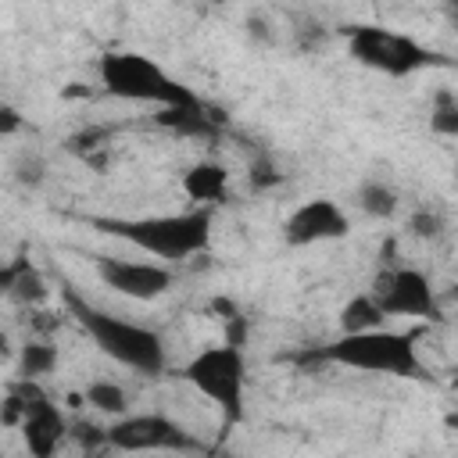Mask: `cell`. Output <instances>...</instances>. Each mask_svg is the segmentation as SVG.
<instances>
[{"mask_svg":"<svg viewBox=\"0 0 458 458\" xmlns=\"http://www.w3.org/2000/svg\"><path fill=\"white\" fill-rule=\"evenodd\" d=\"M93 229L118 236L154 258L165 261H186L211 243V208L197 204L190 211L175 215H143V218H89Z\"/></svg>","mask_w":458,"mask_h":458,"instance_id":"1","label":"cell"},{"mask_svg":"<svg viewBox=\"0 0 458 458\" xmlns=\"http://www.w3.org/2000/svg\"><path fill=\"white\" fill-rule=\"evenodd\" d=\"M64 301L75 315V322L82 326V333L114 361L143 372V376H157L165 369V344L150 326L118 318L111 311H100L93 304H86L75 290H64Z\"/></svg>","mask_w":458,"mask_h":458,"instance_id":"2","label":"cell"},{"mask_svg":"<svg viewBox=\"0 0 458 458\" xmlns=\"http://www.w3.org/2000/svg\"><path fill=\"white\" fill-rule=\"evenodd\" d=\"M315 361H333V365L379 372V376H422L415 333H390L379 326L361 333H344L333 344H322L315 351Z\"/></svg>","mask_w":458,"mask_h":458,"instance_id":"3","label":"cell"},{"mask_svg":"<svg viewBox=\"0 0 458 458\" xmlns=\"http://www.w3.org/2000/svg\"><path fill=\"white\" fill-rule=\"evenodd\" d=\"M100 86L118 97V100H136V104H193L200 100L193 89H186L179 79H172L154 57L132 54V50H111L97 64Z\"/></svg>","mask_w":458,"mask_h":458,"instance_id":"4","label":"cell"},{"mask_svg":"<svg viewBox=\"0 0 458 458\" xmlns=\"http://www.w3.org/2000/svg\"><path fill=\"white\" fill-rule=\"evenodd\" d=\"M182 379L190 386H197L229 426H236L243 419V386H247V361H243V347L233 344H218V347H204L200 354H193L182 369Z\"/></svg>","mask_w":458,"mask_h":458,"instance_id":"5","label":"cell"},{"mask_svg":"<svg viewBox=\"0 0 458 458\" xmlns=\"http://www.w3.org/2000/svg\"><path fill=\"white\" fill-rule=\"evenodd\" d=\"M347 50L358 64L383 72V75H411L426 64H433L437 54H429L422 43H415L404 32H390L383 25H351L347 29Z\"/></svg>","mask_w":458,"mask_h":458,"instance_id":"6","label":"cell"},{"mask_svg":"<svg viewBox=\"0 0 458 458\" xmlns=\"http://www.w3.org/2000/svg\"><path fill=\"white\" fill-rule=\"evenodd\" d=\"M107 444L118 451H193L197 440L168 415H125L107 429Z\"/></svg>","mask_w":458,"mask_h":458,"instance_id":"7","label":"cell"},{"mask_svg":"<svg viewBox=\"0 0 458 458\" xmlns=\"http://www.w3.org/2000/svg\"><path fill=\"white\" fill-rule=\"evenodd\" d=\"M376 301L386 315H408V318H440V301L419 268H390L376 283Z\"/></svg>","mask_w":458,"mask_h":458,"instance_id":"8","label":"cell"},{"mask_svg":"<svg viewBox=\"0 0 458 458\" xmlns=\"http://www.w3.org/2000/svg\"><path fill=\"white\" fill-rule=\"evenodd\" d=\"M21 401H25V419H21V437H25V447H29V454L32 458H50L54 454V447L61 444V437H64V415H61V408L32 383V379H25L21 376V383L18 386H11Z\"/></svg>","mask_w":458,"mask_h":458,"instance_id":"9","label":"cell"},{"mask_svg":"<svg viewBox=\"0 0 458 458\" xmlns=\"http://www.w3.org/2000/svg\"><path fill=\"white\" fill-rule=\"evenodd\" d=\"M97 276L104 286L132 301H154L172 286V268L157 261H125V258H107V254L97 258Z\"/></svg>","mask_w":458,"mask_h":458,"instance_id":"10","label":"cell"},{"mask_svg":"<svg viewBox=\"0 0 458 458\" xmlns=\"http://www.w3.org/2000/svg\"><path fill=\"white\" fill-rule=\"evenodd\" d=\"M351 233V222L347 215L326 200V197H315V200H304L301 208L290 211V218L283 222V240L290 247H308V243H322V240H340Z\"/></svg>","mask_w":458,"mask_h":458,"instance_id":"11","label":"cell"},{"mask_svg":"<svg viewBox=\"0 0 458 458\" xmlns=\"http://www.w3.org/2000/svg\"><path fill=\"white\" fill-rule=\"evenodd\" d=\"M154 122L175 136H193V140H215L218 129H222V114L208 111L204 100H193V104H165L157 107Z\"/></svg>","mask_w":458,"mask_h":458,"instance_id":"12","label":"cell"},{"mask_svg":"<svg viewBox=\"0 0 458 458\" xmlns=\"http://www.w3.org/2000/svg\"><path fill=\"white\" fill-rule=\"evenodd\" d=\"M0 290L7 297H14L18 304H39L47 297V283L32 268L29 258H18V261H11V265L0 268Z\"/></svg>","mask_w":458,"mask_h":458,"instance_id":"13","label":"cell"},{"mask_svg":"<svg viewBox=\"0 0 458 458\" xmlns=\"http://www.w3.org/2000/svg\"><path fill=\"white\" fill-rule=\"evenodd\" d=\"M225 186H229V172L218 161H200V165L186 168V175H182V193L190 200H197V204L222 200L225 197Z\"/></svg>","mask_w":458,"mask_h":458,"instance_id":"14","label":"cell"},{"mask_svg":"<svg viewBox=\"0 0 458 458\" xmlns=\"http://www.w3.org/2000/svg\"><path fill=\"white\" fill-rule=\"evenodd\" d=\"M383 318H386V311L379 308L376 293H372V297H369V293H358V297H351V301L344 304V311H340V329H344V333H361V329H376Z\"/></svg>","mask_w":458,"mask_h":458,"instance_id":"15","label":"cell"},{"mask_svg":"<svg viewBox=\"0 0 458 458\" xmlns=\"http://www.w3.org/2000/svg\"><path fill=\"white\" fill-rule=\"evenodd\" d=\"M358 204H361V211L372 215V218H390V215L397 211V193H394L386 182L369 179V182H361V190H358Z\"/></svg>","mask_w":458,"mask_h":458,"instance_id":"16","label":"cell"},{"mask_svg":"<svg viewBox=\"0 0 458 458\" xmlns=\"http://www.w3.org/2000/svg\"><path fill=\"white\" fill-rule=\"evenodd\" d=\"M429 129H433L437 136H451V140H458V97H454L451 89H437V93H433Z\"/></svg>","mask_w":458,"mask_h":458,"instance_id":"17","label":"cell"},{"mask_svg":"<svg viewBox=\"0 0 458 458\" xmlns=\"http://www.w3.org/2000/svg\"><path fill=\"white\" fill-rule=\"evenodd\" d=\"M57 365V347L54 344H25L18 354V372L25 379H39L47 372H54Z\"/></svg>","mask_w":458,"mask_h":458,"instance_id":"18","label":"cell"},{"mask_svg":"<svg viewBox=\"0 0 458 458\" xmlns=\"http://www.w3.org/2000/svg\"><path fill=\"white\" fill-rule=\"evenodd\" d=\"M82 401L93 404V408L104 411V415H122L125 404H129L125 390H122L118 383H111V379H97V383H89L86 394H82Z\"/></svg>","mask_w":458,"mask_h":458,"instance_id":"19","label":"cell"},{"mask_svg":"<svg viewBox=\"0 0 458 458\" xmlns=\"http://www.w3.org/2000/svg\"><path fill=\"white\" fill-rule=\"evenodd\" d=\"M107 136H111V129H97V125H93V129H82V132L68 136V143H64V147H68L72 154H79V157H89L97 147H104V140H107Z\"/></svg>","mask_w":458,"mask_h":458,"instance_id":"20","label":"cell"},{"mask_svg":"<svg viewBox=\"0 0 458 458\" xmlns=\"http://www.w3.org/2000/svg\"><path fill=\"white\" fill-rule=\"evenodd\" d=\"M408 229L419 236V240H437L440 233H444V218L437 215V211H429V208H422V211H415L411 215V222H408Z\"/></svg>","mask_w":458,"mask_h":458,"instance_id":"21","label":"cell"},{"mask_svg":"<svg viewBox=\"0 0 458 458\" xmlns=\"http://www.w3.org/2000/svg\"><path fill=\"white\" fill-rule=\"evenodd\" d=\"M14 175H18V182H25V186H36V182L43 179V161H39L36 154H25V157L14 165Z\"/></svg>","mask_w":458,"mask_h":458,"instance_id":"22","label":"cell"},{"mask_svg":"<svg viewBox=\"0 0 458 458\" xmlns=\"http://www.w3.org/2000/svg\"><path fill=\"white\" fill-rule=\"evenodd\" d=\"M276 182H283V175L268 161H254L250 165V186L254 190H265V186H276Z\"/></svg>","mask_w":458,"mask_h":458,"instance_id":"23","label":"cell"},{"mask_svg":"<svg viewBox=\"0 0 458 458\" xmlns=\"http://www.w3.org/2000/svg\"><path fill=\"white\" fill-rule=\"evenodd\" d=\"M75 440L82 444V447H100V444H107V429H100V426H89V422H79L75 426Z\"/></svg>","mask_w":458,"mask_h":458,"instance_id":"24","label":"cell"},{"mask_svg":"<svg viewBox=\"0 0 458 458\" xmlns=\"http://www.w3.org/2000/svg\"><path fill=\"white\" fill-rule=\"evenodd\" d=\"M243 340H247V318H243V315H233V318H225V344H233V347H243Z\"/></svg>","mask_w":458,"mask_h":458,"instance_id":"25","label":"cell"},{"mask_svg":"<svg viewBox=\"0 0 458 458\" xmlns=\"http://www.w3.org/2000/svg\"><path fill=\"white\" fill-rule=\"evenodd\" d=\"M18 125H21L18 111H14L11 104H4V107H0V136H14V132H18Z\"/></svg>","mask_w":458,"mask_h":458,"instance_id":"26","label":"cell"},{"mask_svg":"<svg viewBox=\"0 0 458 458\" xmlns=\"http://www.w3.org/2000/svg\"><path fill=\"white\" fill-rule=\"evenodd\" d=\"M451 11H458V0H451Z\"/></svg>","mask_w":458,"mask_h":458,"instance_id":"27","label":"cell"},{"mask_svg":"<svg viewBox=\"0 0 458 458\" xmlns=\"http://www.w3.org/2000/svg\"><path fill=\"white\" fill-rule=\"evenodd\" d=\"M454 386H458V369H454Z\"/></svg>","mask_w":458,"mask_h":458,"instance_id":"28","label":"cell"},{"mask_svg":"<svg viewBox=\"0 0 458 458\" xmlns=\"http://www.w3.org/2000/svg\"><path fill=\"white\" fill-rule=\"evenodd\" d=\"M454 25H458V11H454Z\"/></svg>","mask_w":458,"mask_h":458,"instance_id":"29","label":"cell"},{"mask_svg":"<svg viewBox=\"0 0 458 458\" xmlns=\"http://www.w3.org/2000/svg\"><path fill=\"white\" fill-rule=\"evenodd\" d=\"M211 4H222V0H211Z\"/></svg>","mask_w":458,"mask_h":458,"instance_id":"30","label":"cell"}]
</instances>
